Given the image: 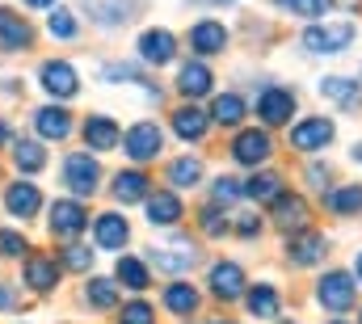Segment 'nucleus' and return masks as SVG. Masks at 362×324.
I'll use <instances>...</instances> for the list:
<instances>
[{"instance_id":"obj_14","label":"nucleus","mask_w":362,"mask_h":324,"mask_svg":"<svg viewBox=\"0 0 362 324\" xmlns=\"http://www.w3.org/2000/svg\"><path fill=\"white\" fill-rule=\"evenodd\" d=\"M325 248H329V241H325L320 232L299 228L295 236H286V261H295V265H316V261L325 257Z\"/></svg>"},{"instance_id":"obj_43","label":"nucleus","mask_w":362,"mask_h":324,"mask_svg":"<svg viewBox=\"0 0 362 324\" xmlns=\"http://www.w3.org/2000/svg\"><path fill=\"white\" fill-rule=\"evenodd\" d=\"M25 248H30V244H25V236H21V232H8V228L0 232V257H21Z\"/></svg>"},{"instance_id":"obj_47","label":"nucleus","mask_w":362,"mask_h":324,"mask_svg":"<svg viewBox=\"0 0 362 324\" xmlns=\"http://www.w3.org/2000/svg\"><path fill=\"white\" fill-rule=\"evenodd\" d=\"M30 8H55V0H25Z\"/></svg>"},{"instance_id":"obj_37","label":"nucleus","mask_w":362,"mask_h":324,"mask_svg":"<svg viewBox=\"0 0 362 324\" xmlns=\"http://www.w3.org/2000/svg\"><path fill=\"white\" fill-rule=\"evenodd\" d=\"M236 198H245V185H240L236 177H215V185H211V202H215V207H232Z\"/></svg>"},{"instance_id":"obj_30","label":"nucleus","mask_w":362,"mask_h":324,"mask_svg":"<svg viewBox=\"0 0 362 324\" xmlns=\"http://www.w3.org/2000/svg\"><path fill=\"white\" fill-rule=\"evenodd\" d=\"M278 194H286L278 173H253V177L245 181V198H253V202H274Z\"/></svg>"},{"instance_id":"obj_50","label":"nucleus","mask_w":362,"mask_h":324,"mask_svg":"<svg viewBox=\"0 0 362 324\" xmlns=\"http://www.w3.org/2000/svg\"><path fill=\"white\" fill-rule=\"evenodd\" d=\"M354 161H362V144H354Z\"/></svg>"},{"instance_id":"obj_16","label":"nucleus","mask_w":362,"mask_h":324,"mask_svg":"<svg viewBox=\"0 0 362 324\" xmlns=\"http://www.w3.org/2000/svg\"><path fill=\"white\" fill-rule=\"evenodd\" d=\"M144 207H148L152 228H173V224H181V215H185V207H181V198L173 194V190H156V194H148Z\"/></svg>"},{"instance_id":"obj_20","label":"nucleus","mask_w":362,"mask_h":324,"mask_svg":"<svg viewBox=\"0 0 362 324\" xmlns=\"http://www.w3.org/2000/svg\"><path fill=\"white\" fill-rule=\"evenodd\" d=\"M93 241L101 244V248H127V241H131V228H127V219L122 215H97L93 219Z\"/></svg>"},{"instance_id":"obj_51","label":"nucleus","mask_w":362,"mask_h":324,"mask_svg":"<svg viewBox=\"0 0 362 324\" xmlns=\"http://www.w3.org/2000/svg\"><path fill=\"white\" fill-rule=\"evenodd\" d=\"M329 324H350V320H329Z\"/></svg>"},{"instance_id":"obj_49","label":"nucleus","mask_w":362,"mask_h":324,"mask_svg":"<svg viewBox=\"0 0 362 324\" xmlns=\"http://www.w3.org/2000/svg\"><path fill=\"white\" fill-rule=\"evenodd\" d=\"M4 139H8V127H4V122H0V144H4Z\"/></svg>"},{"instance_id":"obj_7","label":"nucleus","mask_w":362,"mask_h":324,"mask_svg":"<svg viewBox=\"0 0 362 324\" xmlns=\"http://www.w3.org/2000/svg\"><path fill=\"white\" fill-rule=\"evenodd\" d=\"M333 135H337V127L329 118H303L291 127V148L295 152H325L333 144Z\"/></svg>"},{"instance_id":"obj_13","label":"nucleus","mask_w":362,"mask_h":324,"mask_svg":"<svg viewBox=\"0 0 362 324\" xmlns=\"http://www.w3.org/2000/svg\"><path fill=\"white\" fill-rule=\"evenodd\" d=\"M152 257V265L160 270V274H189L194 265H198V248L185 241V244H165V248H152L148 253Z\"/></svg>"},{"instance_id":"obj_31","label":"nucleus","mask_w":362,"mask_h":324,"mask_svg":"<svg viewBox=\"0 0 362 324\" xmlns=\"http://www.w3.org/2000/svg\"><path fill=\"white\" fill-rule=\"evenodd\" d=\"M245 303H249V312L253 316H262V320H270V316H278V287H270V282H262V287H249V295H245Z\"/></svg>"},{"instance_id":"obj_35","label":"nucleus","mask_w":362,"mask_h":324,"mask_svg":"<svg viewBox=\"0 0 362 324\" xmlns=\"http://www.w3.org/2000/svg\"><path fill=\"white\" fill-rule=\"evenodd\" d=\"M13 164H17L21 173H38V168L47 164V156H42V148H38L34 139H17V144H13Z\"/></svg>"},{"instance_id":"obj_9","label":"nucleus","mask_w":362,"mask_h":324,"mask_svg":"<svg viewBox=\"0 0 362 324\" xmlns=\"http://www.w3.org/2000/svg\"><path fill=\"white\" fill-rule=\"evenodd\" d=\"M274 156V139L270 131H240L236 139H232V161L236 164H249V168H257V164H266Z\"/></svg>"},{"instance_id":"obj_27","label":"nucleus","mask_w":362,"mask_h":324,"mask_svg":"<svg viewBox=\"0 0 362 324\" xmlns=\"http://www.w3.org/2000/svg\"><path fill=\"white\" fill-rule=\"evenodd\" d=\"M206 127H211V118L198 105H181L177 114H173V131H177L181 139H189V144H198L206 135Z\"/></svg>"},{"instance_id":"obj_10","label":"nucleus","mask_w":362,"mask_h":324,"mask_svg":"<svg viewBox=\"0 0 362 324\" xmlns=\"http://www.w3.org/2000/svg\"><path fill=\"white\" fill-rule=\"evenodd\" d=\"M206 287H211V295H215V299H223V303H232V299H240V295L249 291L245 270H240L236 261H215V265H211Z\"/></svg>"},{"instance_id":"obj_21","label":"nucleus","mask_w":362,"mask_h":324,"mask_svg":"<svg viewBox=\"0 0 362 324\" xmlns=\"http://www.w3.org/2000/svg\"><path fill=\"white\" fill-rule=\"evenodd\" d=\"M34 127H38L42 139H68V135H72V114H68L64 105H42V110L34 114Z\"/></svg>"},{"instance_id":"obj_23","label":"nucleus","mask_w":362,"mask_h":324,"mask_svg":"<svg viewBox=\"0 0 362 324\" xmlns=\"http://www.w3.org/2000/svg\"><path fill=\"white\" fill-rule=\"evenodd\" d=\"M30 42H34V30L13 8H0V51H21Z\"/></svg>"},{"instance_id":"obj_26","label":"nucleus","mask_w":362,"mask_h":324,"mask_svg":"<svg viewBox=\"0 0 362 324\" xmlns=\"http://www.w3.org/2000/svg\"><path fill=\"white\" fill-rule=\"evenodd\" d=\"M320 97L337 101L341 110H358V105H362L358 81H346V76H325V81H320Z\"/></svg>"},{"instance_id":"obj_29","label":"nucleus","mask_w":362,"mask_h":324,"mask_svg":"<svg viewBox=\"0 0 362 324\" xmlns=\"http://www.w3.org/2000/svg\"><path fill=\"white\" fill-rule=\"evenodd\" d=\"M198 303H202V295H198L189 282H169V287H165V308H169L173 316H194Z\"/></svg>"},{"instance_id":"obj_34","label":"nucleus","mask_w":362,"mask_h":324,"mask_svg":"<svg viewBox=\"0 0 362 324\" xmlns=\"http://www.w3.org/2000/svg\"><path fill=\"white\" fill-rule=\"evenodd\" d=\"M169 181H173V190L198 185V181H202V161H198V156H177V161L169 164Z\"/></svg>"},{"instance_id":"obj_25","label":"nucleus","mask_w":362,"mask_h":324,"mask_svg":"<svg viewBox=\"0 0 362 324\" xmlns=\"http://www.w3.org/2000/svg\"><path fill=\"white\" fill-rule=\"evenodd\" d=\"M177 88L194 101V97H206V93L215 88V76H211L206 64H185V68L177 72Z\"/></svg>"},{"instance_id":"obj_3","label":"nucleus","mask_w":362,"mask_h":324,"mask_svg":"<svg viewBox=\"0 0 362 324\" xmlns=\"http://www.w3.org/2000/svg\"><path fill=\"white\" fill-rule=\"evenodd\" d=\"M47 232L55 236V241H76L85 228H89V211L81 207V198H55L51 202V211H47Z\"/></svg>"},{"instance_id":"obj_28","label":"nucleus","mask_w":362,"mask_h":324,"mask_svg":"<svg viewBox=\"0 0 362 324\" xmlns=\"http://www.w3.org/2000/svg\"><path fill=\"white\" fill-rule=\"evenodd\" d=\"M320 207L333 211V215H358L362 211V185H337V190H329L320 198Z\"/></svg>"},{"instance_id":"obj_40","label":"nucleus","mask_w":362,"mask_h":324,"mask_svg":"<svg viewBox=\"0 0 362 324\" xmlns=\"http://www.w3.org/2000/svg\"><path fill=\"white\" fill-rule=\"evenodd\" d=\"M101 76H105V81H139V84H148V81H144V72H139L135 64H105V68H101ZM148 88H152V84H148ZM152 93H156V88H152Z\"/></svg>"},{"instance_id":"obj_44","label":"nucleus","mask_w":362,"mask_h":324,"mask_svg":"<svg viewBox=\"0 0 362 324\" xmlns=\"http://www.w3.org/2000/svg\"><path fill=\"white\" fill-rule=\"evenodd\" d=\"M236 224H240V228H236L240 241H253V236L262 232V215H245V219H236Z\"/></svg>"},{"instance_id":"obj_1","label":"nucleus","mask_w":362,"mask_h":324,"mask_svg":"<svg viewBox=\"0 0 362 324\" xmlns=\"http://www.w3.org/2000/svg\"><path fill=\"white\" fill-rule=\"evenodd\" d=\"M354 34L358 30L350 21H312L303 30V51H312V55H341L354 42Z\"/></svg>"},{"instance_id":"obj_45","label":"nucleus","mask_w":362,"mask_h":324,"mask_svg":"<svg viewBox=\"0 0 362 324\" xmlns=\"http://www.w3.org/2000/svg\"><path fill=\"white\" fill-rule=\"evenodd\" d=\"M308 181H312V185H325V181H329V164H312V168H308Z\"/></svg>"},{"instance_id":"obj_38","label":"nucleus","mask_w":362,"mask_h":324,"mask_svg":"<svg viewBox=\"0 0 362 324\" xmlns=\"http://www.w3.org/2000/svg\"><path fill=\"white\" fill-rule=\"evenodd\" d=\"M286 13H295V17H303V21H316V17H325L329 8H333V0H278Z\"/></svg>"},{"instance_id":"obj_11","label":"nucleus","mask_w":362,"mask_h":324,"mask_svg":"<svg viewBox=\"0 0 362 324\" xmlns=\"http://www.w3.org/2000/svg\"><path fill=\"white\" fill-rule=\"evenodd\" d=\"M38 207H42V190H38L34 181H13V185L4 190V211H8L13 219H34Z\"/></svg>"},{"instance_id":"obj_36","label":"nucleus","mask_w":362,"mask_h":324,"mask_svg":"<svg viewBox=\"0 0 362 324\" xmlns=\"http://www.w3.org/2000/svg\"><path fill=\"white\" fill-rule=\"evenodd\" d=\"M118 324H156V308L148 299H131L118 308Z\"/></svg>"},{"instance_id":"obj_18","label":"nucleus","mask_w":362,"mask_h":324,"mask_svg":"<svg viewBox=\"0 0 362 324\" xmlns=\"http://www.w3.org/2000/svg\"><path fill=\"white\" fill-rule=\"evenodd\" d=\"M270 207H274V224H278V228H286V232L308 228V202H303L299 194H278Z\"/></svg>"},{"instance_id":"obj_32","label":"nucleus","mask_w":362,"mask_h":324,"mask_svg":"<svg viewBox=\"0 0 362 324\" xmlns=\"http://www.w3.org/2000/svg\"><path fill=\"white\" fill-rule=\"evenodd\" d=\"M85 303H89L93 312L114 308V303H118V287H114V278H89V282H85Z\"/></svg>"},{"instance_id":"obj_39","label":"nucleus","mask_w":362,"mask_h":324,"mask_svg":"<svg viewBox=\"0 0 362 324\" xmlns=\"http://www.w3.org/2000/svg\"><path fill=\"white\" fill-rule=\"evenodd\" d=\"M47 30H51V38H76V17L68 13V8H55L51 17H47Z\"/></svg>"},{"instance_id":"obj_12","label":"nucleus","mask_w":362,"mask_h":324,"mask_svg":"<svg viewBox=\"0 0 362 324\" xmlns=\"http://www.w3.org/2000/svg\"><path fill=\"white\" fill-rule=\"evenodd\" d=\"M59 274H64V265H59L55 257H25V265H21L25 287H30V291H38V295L55 291V287H59Z\"/></svg>"},{"instance_id":"obj_46","label":"nucleus","mask_w":362,"mask_h":324,"mask_svg":"<svg viewBox=\"0 0 362 324\" xmlns=\"http://www.w3.org/2000/svg\"><path fill=\"white\" fill-rule=\"evenodd\" d=\"M17 308V295H13V287H0V312H13Z\"/></svg>"},{"instance_id":"obj_48","label":"nucleus","mask_w":362,"mask_h":324,"mask_svg":"<svg viewBox=\"0 0 362 324\" xmlns=\"http://www.w3.org/2000/svg\"><path fill=\"white\" fill-rule=\"evenodd\" d=\"M354 274H358V282H362V253L354 257Z\"/></svg>"},{"instance_id":"obj_53","label":"nucleus","mask_w":362,"mask_h":324,"mask_svg":"<svg viewBox=\"0 0 362 324\" xmlns=\"http://www.w3.org/2000/svg\"><path fill=\"white\" fill-rule=\"evenodd\" d=\"M358 324H362V316H358Z\"/></svg>"},{"instance_id":"obj_17","label":"nucleus","mask_w":362,"mask_h":324,"mask_svg":"<svg viewBox=\"0 0 362 324\" xmlns=\"http://www.w3.org/2000/svg\"><path fill=\"white\" fill-rule=\"evenodd\" d=\"M81 135H85V144H89L93 152H110V148H118V144H122L118 122H114V118H105V114H89V118H85V127H81Z\"/></svg>"},{"instance_id":"obj_15","label":"nucleus","mask_w":362,"mask_h":324,"mask_svg":"<svg viewBox=\"0 0 362 324\" xmlns=\"http://www.w3.org/2000/svg\"><path fill=\"white\" fill-rule=\"evenodd\" d=\"M173 55H177L173 30H144V34H139V59H144V64L160 68V64H169Z\"/></svg>"},{"instance_id":"obj_2","label":"nucleus","mask_w":362,"mask_h":324,"mask_svg":"<svg viewBox=\"0 0 362 324\" xmlns=\"http://www.w3.org/2000/svg\"><path fill=\"white\" fill-rule=\"evenodd\" d=\"M316 303L325 308V312H350L354 303H358V287H354V274H346V270H329L320 282H316Z\"/></svg>"},{"instance_id":"obj_4","label":"nucleus","mask_w":362,"mask_h":324,"mask_svg":"<svg viewBox=\"0 0 362 324\" xmlns=\"http://www.w3.org/2000/svg\"><path fill=\"white\" fill-rule=\"evenodd\" d=\"M97 181H101V164H97V156H89V152H72V156L64 161V185H68L76 198H93V194H97Z\"/></svg>"},{"instance_id":"obj_5","label":"nucleus","mask_w":362,"mask_h":324,"mask_svg":"<svg viewBox=\"0 0 362 324\" xmlns=\"http://www.w3.org/2000/svg\"><path fill=\"white\" fill-rule=\"evenodd\" d=\"M160 148H165V131H160L156 122H135V127L122 135V152H127L135 164L156 161V156H160Z\"/></svg>"},{"instance_id":"obj_42","label":"nucleus","mask_w":362,"mask_h":324,"mask_svg":"<svg viewBox=\"0 0 362 324\" xmlns=\"http://www.w3.org/2000/svg\"><path fill=\"white\" fill-rule=\"evenodd\" d=\"M198 224H202V236H223V232H228V219L219 215V207H206V211L198 215Z\"/></svg>"},{"instance_id":"obj_41","label":"nucleus","mask_w":362,"mask_h":324,"mask_svg":"<svg viewBox=\"0 0 362 324\" xmlns=\"http://www.w3.org/2000/svg\"><path fill=\"white\" fill-rule=\"evenodd\" d=\"M64 265L68 270H93V248H85V244H68V253H64Z\"/></svg>"},{"instance_id":"obj_22","label":"nucleus","mask_w":362,"mask_h":324,"mask_svg":"<svg viewBox=\"0 0 362 324\" xmlns=\"http://www.w3.org/2000/svg\"><path fill=\"white\" fill-rule=\"evenodd\" d=\"M148 190H152L148 173H139V168L114 173V198H118L122 207H131V202H144V198H148Z\"/></svg>"},{"instance_id":"obj_33","label":"nucleus","mask_w":362,"mask_h":324,"mask_svg":"<svg viewBox=\"0 0 362 324\" xmlns=\"http://www.w3.org/2000/svg\"><path fill=\"white\" fill-rule=\"evenodd\" d=\"M118 282H122L127 291H148L152 274H148V265H144L139 257H118Z\"/></svg>"},{"instance_id":"obj_6","label":"nucleus","mask_w":362,"mask_h":324,"mask_svg":"<svg viewBox=\"0 0 362 324\" xmlns=\"http://www.w3.org/2000/svg\"><path fill=\"white\" fill-rule=\"evenodd\" d=\"M38 84H42L55 101H72V97L81 93V76H76V68H72L68 59H47V64L38 68Z\"/></svg>"},{"instance_id":"obj_52","label":"nucleus","mask_w":362,"mask_h":324,"mask_svg":"<svg viewBox=\"0 0 362 324\" xmlns=\"http://www.w3.org/2000/svg\"><path fill=\"white\" fill-rule=\"evenodd\" d=\"M215 324H236V320H215Z\"/></svg>"},{"instance_id":"obj_24","label":"nucleus","mask_w":362,"mask_h":324,"mask_svg":"<svg viewBox=\"0 0 362 324\" xmlns=\"http://www.w3.org/2000/svg\"><path fill=\"white\" fill-rule=\"evenodd\" d=\"M245 114H249V105H245L240 93H219L215 105H211V122H219V127H240Z\"/></svg>"},{"instance_id":"obj_8","label":"nucleus","mask_w":362,"mask_h":324,"mask_svg":"<svg viewBox=\"0 0 362 324\" xmlns=\"http://www.w3.org/2000/svg\"><path fill=\"white\" fill-rule=\"evenodd\" d=\"M295 93L291 88H262L257 93V118L266 122V127H286L291 118H295Z\"/></svg>"},{"instance_id":"obj_19","label":"nucleus","mask_w":362,"mask_h":324,"mask_svg":"<svg viewBox=\"0 0 362 324\" xmlns=\"http://www.w3.org/2000/svg\"><path fill=\"white\" fill-rule=\"evenodd\" d=\"M189 47H194V55H219V51L228 47L223 21H198V25L189 30Z\"/></svg>"}]
</instances>
